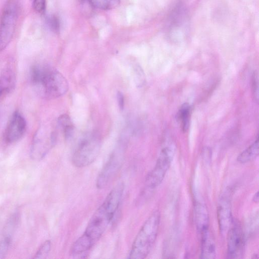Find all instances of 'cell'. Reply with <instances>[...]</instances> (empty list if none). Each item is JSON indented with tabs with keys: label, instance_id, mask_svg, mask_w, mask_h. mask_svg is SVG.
<instances>
[{
	"label": "cell",
	"instance_id": "obj_1",
	"mask_svg": "<svg viewBox=\"0 0 259 259\" xmlns=\"http://www.w3.org/2000/svg\"><path fill=\"white\" fill-rule=\"evenodd\" d=\"M123 191L122 183L117 184L110 191L91 218L84 233L72 244L70 250L71 255L89 251L100 239L119 208Z\"/></svg>",
	"mask_w": 259,
	"mask_h": 259
},
{
	"label": "cell",
	"instance_id": "obj_2",
	"mask_svg": "<svg viewBox=\"0 0 259 259\" xmlns=\"http://www.w3.org/2000/svg\"><path fill=\"white\" fill-rule=\"evenodd\" d=\"M31 82L40 95L49 99L63 96L69 88L67 79L61 73L44 65L35 70Z\"/></svg>",
	"mask_w": 259,
	"mask_h": 259
},
{
	"label": "cell",
	"instance_id": "obj_3",
	"mask_svg": "<svg viewBox=\"0 0 259 259\" xmlns=\"http://www.w3.org/2000/svg\"><path fill=\"white\" fill-rule=\"evenodd\" d=\"M160 221V213L153 211L144 223L131 246L128 258L143 259L150 252L157 236Z\"/></svg>",
	"mask_w": 259,
	"mask_h": 259
},
{
	"label": "cell",
	"instance_id": "obj_4",
	"mask_svg": "<svg viewBox=\"0 0 259 259\" xmlns=\"http://www.w3.org/2000/svg\"><path fill=\"white\" fill-rule=\"evenodd\" d=\"M101 148V141L93 135L83 139L75 149L72 157L73 164L77 167L90 165L98 157Z\"/></svg>",
	"mask_w": 259,
	"mask_h": 259
},
{
	"label": "cell",
	"instance_id": "obj_5",
	"mask_svg": "<svg viewBox=\"0 0 259 259\" xmlns=\"http://www.w3.org/2000/svg\"><path fill=\"white\" fill-rule=\"evenodd\" d=\"M18 14L16 3L12 0L8 1L3 9L0 22V52L7 47L12 39Z\"/></svg>",
	"mask_w": 259,
	"mask_h": 259
},
{
	"label": "cell",
	"instance_id": "obj_6",
	"mask_svg": "<svg viewBox=\"0 0 259 259\" xmlns=\"http://www.w3.org/2000/svg\"><path fill=\"white\" fill-rule=\"evenodd\" d=\"M174 156V151L171 147L167 146L161 150L154 167L146 177V187L154 189L162 183L170 167Z\"/></svg>",
	"mask_w": 259,
	"mask_h": 259
},
{
	"label": "cell",
	"instance_id": "obj_7",
	"mask_svg": "<svg viewBox=\"0 0 259 259\" xmlns=\"http://www.w3.org/2000/svg\"><path fill=\"white\" fill-rule=\"evenodd\" d=\"M54 132H49L46 127H40L35 132L30 148V156L35 160L43 158L54 146L56 141Z\"/></svg>",
	"mask_w": 259,
	"mask_h": 259
},
{
	"label": "cell",
	"instance_id": "obj_8",
	"mask_svg": "<svg viewBox=\"0 0 259 259\" xmlns=\"http://www.w3.org/2000/svg\"><path fill=\"white\" fill-rule=\"evenodd\" d=\"M123 156L119 152L113 153L99 173L96 181L98 189L105 188L119 170L122 165Z\"/></svg>",
	"mask_w": 259,
	"mask_h": 259
},
{
	"label": "cell",
	"instance_id": "obj_9",
	"mask_svg": "<svg viewBox=\"0 0 259 259\" xmlns=\"http://www.w3.org/2000/svg\"><path fill=\"white\" fill-rule=\"evenodd\" d=\"M26 130V122L23 115L16 111L12 115L6 127L4 137L9 143L19 140L24 135Z\"/></svg>",
	"mask_w": 259,
	"mask_h": 259
},
{
	"label": "cell",
	"instance_id": "obj_10",
	"mask_svg": "<svg viewBox=\"0 0 259 259\" xmlns=\"http://www.w3.org/2000/svg\"><path fill=\"white\" fill-rule=\"evenodd\" d=\"M227 255L230 258H238L243 252L244 240L241 227L238 224H232L227 234Z\"/></svg>",
	"mask_w": 259,
	"mask_h": 259
},
{
	"label": "cell",
	"instance_id": "obj_11",
	"mask_svg": "<svg viewBox=\"0 0 259 259\" xmlns=\"http://www.w3.org/2000/svg\"><path fill=\"white\" fill-rule=\"evenodd\" d=\"M217 217L219 229L222 235L227 234L233 224L230 201L228 197L223 196L219 203Z\"/></svg>",
	"mask_w": 259,
	"mask_h": 259
},
{
	"label": "cell",
	"instance_id": "obj_12",
	"mask_svg": "<svg viewBox=\"0 0 259 259\" xmlns=\"http://www.w3.org/2000/svg\"><path fill=\"white\" fill-rule=\"evenodd\" d=\"M200 258L212 259L215 257L216 248L215 242L209 229L201 234Z\"/></svg>",
	"mask_w": 259,
	"mask_h": 259
},
{
	"label": "cell",
	"instance_id": "obj_13",
	"mask_svg": "<svg viewBox=\"0 0 259 259\" xmlns=\"http://www.w3.org/2000/svg\"><path fill=\"white\" fill-rule=\"evenodd\" d=\"M16 77L10 66L4 67L0 72V93L1 95L11 92L15 88Z\"/></svg>",
	"mask_w": 259,
	"mask_h": 259
},
{
	"label": "cell",
	"instance_id": "obj_14",
	"mask_svg": "<svg viewBox=\"0 0 259 259\" xmlns=\"http://www.w3.org/2000/svg\"><path fill=\"white\" fill-rule=\"evenodd\" d=\"M194 219L197 229L200 234L209 229V214L207 208L203 204H195Z\"/></svg>",
	"mask_w": 259,
	"mask_h": 259
},
{
	"label": "cell",
	"instance_id": "obj_15",
	"mask_svg": "<svg viewBox=\"0 0 259 259\" xmlns=\"http://www.w3.org/2000/svg\"><path fill=\"white\" fill-rule=\"evenodd\" d=\"M258 139L257 138L251 145L238 156L237 160L239 163H245L255 158L258 156Z\"/></svg>",
	"mask_w": 259,
	"mask_h": 259
},
{
	"label": "cell",
	"instance_id": "obj_16",
	"mask_svg": "<svg viewBox=\"0 0 259 259\" xmlns=\"http://www.w3.org/2000/svg\"><path fill=\"white\" fill-rule=\"evenodd\" d=\"M191 108L187 103L183 104L179 109L177 115V119L180 122L182 130L186 132L190 125Z\"/></svg>",
	"mask_w": 259,
	"mask_h": 259
},
{
	"label": "cell",
	"instance_id": "obj_17",
	"mask_svg": "<svg viewBox=\"0 0 259 259\" xmlns=\"http://www.w3.org/2000/svg\"><path fill=\"white\" fill-rule=\"evenodd\" d=\"M58 124L66 139H68L72 136L74 126L68 115H61L58 119Z\"/></svg>",
	"mask_w": 259,
	"mask_h": 259
},
{
	"label": "cell",
	"instance_id": "obj_18",
	"mask_svg": "<svg viewBox=\"0 0 259 259\" xmlns=\"http://www.w3.org/2000/svg\"><path fill=\"white\" fill-rule=\"evenodd\" d=\"M94 8L103 10L115 9L120 4V0H87Z\"/></svg>",
	"mask_w": 259,
	"mask_h": 259
},
{
	"label": "cell",
	"instance_id": "obj_19",
	"mask_svg": "<svg viewBox=\"0 0 259 259\" xmlns=\"http://www.w3.org/2000/svg\"><path fill=\"white\" fill-rule=\"evenodd\" d=\"M134 80L136 85L138 87L143 86L145 81V74L143 69L139 65L135 66L134 69Z\"/></svg>",
	"mask_w": 259,
	"mask_h": 259
},
{
	"label": "cell",
	"instance_id": "obj_20",
	"mask_svg": "<svg viewBox=\"0 0 259 259\" xmlns=\"http://www.w3.org/2000/svg\"><path fill=\"white\" fill-rule=\"evenodd\" d=\"M51 247V242L50 240L46 241L37 251L34 258H45L48 255Z\"/></svg>",
	"mask_w": 259,
	"mask_h": 259
},
{
	"label": "cell",
	"instance_id": "obj_21",
	"mask_svg": "<svg viewBox=\"0 0 259 259\" xmlns=\"http://www.w3.org/2000/svg\"><path fill=\"white\" fill-rule=\"evenodd\" d=\"M47 24L49 28L55 33H58L60 23L58 18L54 15L48 16L46 18Z\"/></svg>",
	"mask_w": 259,
	"mask_h": 259
},
{
	"label": "cell",
	"instance_id": "obj_22",
	"mask_svg": "<svg viewBox=\"0 0 259 259\" xmlns=\"http://www.w3.org/2000/svg\"><path fill=\"white\" fill-rule=\"evenodd\" d=\"M251 88L254 99L257 102L258 101V74L256 72H254L251 77Z\"/></svg>",
	"mask_w": 259,
	"mask_h": 259
},
{
	"label": "cell",
	"instance_id": "obj_23",
	"mask_svg": "<svg viewBox=\"0 0 259 259\" xmlns=\"http://www.w3.org/2000/svg\"><path fill=\"white\" fill-rule=\"evenodd\" d=\"M33 8L37 13H44L46 8V0H33Z\"/></svg>",
	"mask_w": 259,
	"mask_h": 259
},
{
	"label": "cell",
	"instance_id": "obj_24",
	"mask_svg": "<svg viewBox=\"0 0 259 259\" xmlns=\"http://www.w3.org/2000/svg\"><path fill=\"white\" fill-rule=\"evenodd\" d=\"M10 241L8 238H5L0 243V258H3L8 249Z\"/></svg>",
	"mask_w": 259,
	"mask_h": 259
},
{
	"label": "cell",
	"instance_id": "obj_25",
	"mask_svg": "<svg viewBox=\"0 0 259 259\" xmlns=\"http://www.w3.org/2000/svg\"><path fill=\"white\" fill-rule=\"evenodd\" d=\"M117 99L118 107L121 110H122L124 106V99L123 95L121 92H117Z\"/></svg>",
	"mask_w": 259,
	"mask_h": 259
},
{
	"label": "cell",
	"instance_id": "obj_26",
	"mask_svg": "<svg viewBox=\"0 0 259 259\" xmlns=\"http://www.w3.org/2000/svg\"><path fill=\"white\" fill-rule=\"evenodd\" d=\"M252 200L254 202L258 203L259 200L258 192L255 193L252 198Z\"/></svg>",
	"mask_w": 259,
	"mask_h": 259
},
{
	"label": "cell",
	"instance_id": "obj_27",
	"mask_svg": "<svg viewBox=\"0 0 259 259\" xmlns=\"http://www.w3.org/2000/svg\"><path fill=\"white\" fill-rule=\"evenodd\" d=\"M1 93H0V96H1Z\"/></svg>",
	"mask_w": 259,
	"mask_h": 259
}]
</instances>
